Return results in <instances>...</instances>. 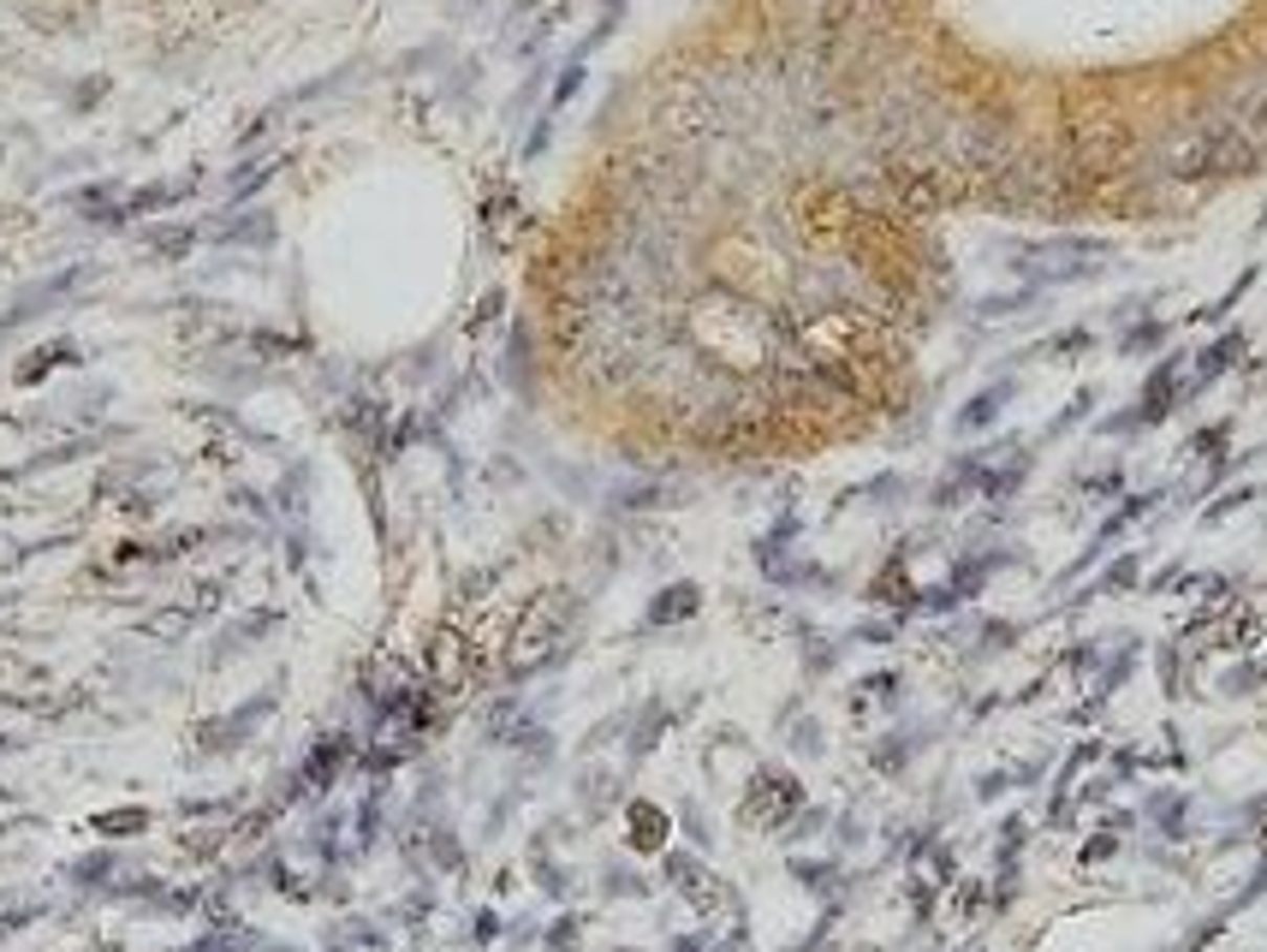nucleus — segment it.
<instances>
[{
	"instance_id": "nucleus-4",
	"label": "nucleus",
	"mask_w": 1267,
	"mask_h": 952,
	"mask_svg": "<svg viewBox=\"0 0 1267 952\" xmlns=\"http://www.w3.org/2000/svg\"><path fill=\"white\" fill-rule=\"evenodd\" d=\"M268 702H275V696H257V702L233 709V720H221V727H209V733H202V751H233V744H244V738H250V733L262 727Z\"/></svg>"
},
{
	"instance_id": "nucleus-8",
	"label": "nucleus",
	"mask_w": 1267,
	"mask_h": 952,
	"mask_svg": "<svg viewBox=\"0 0 1267 952\" xmlns=\"http://www.w3.org/2000/svg\"><path fill=\"white\" fill-rule=\"evenodd\" d=\"M631 851H667V816L655 804H631Z\"/></svg>"
},
{
	"instance_id": "nucleus-14",
	"label": "nucleus",
	"mask_w": 1267,
	"mask_h": 952,
	"mask_svg": "<svg viewBox=\"0 0 1267 952\" xmlns=\"http://www.w3.org/2000/svg\"><path fill=\"white\" fill-rule=\"evenodd\" d=\"M673 952H702V940H673Z\"/></svg>"
},
{
	"instance_id": "nucleus-3",
	"label": "nucleus",
	"mask_w": 1267,
	"mask_h": 952,
	"mask_svg": "<svg viewBox=\"0 0 1267 952\" xmlns=\"http://www.w3.org/2000/svg\"><path fill=\"white\" fill-rule=\"evenodd\" d=\"M791 809H804V786L786 769H762L744 792V822L750 827H780L791 822Z\"/></svg>"
},
{
	"instance_id": "nucleus-12",
	"label": "nucleus",
	"mask_w": 1267,
	"mask_h": 952,
	"mask_svg": "<svg viewBox=\"0 0 1267 952\" xmlns=\"http://www.w3.org/2000/svg\"><path fill=\"white\" fill-rule=\"evenodd\" d=\"M548 947H553V952L577 947V916H560V923H553V929H548Z\"/></svg>"
},
{
	"instance_id": "nucleus-13",
	"label": "nucleus",
	"mask_w": 1267,
	"mask_h": 952,
	"mask_svg": "<svg viewBox=\"0 0 1267 952\" xmlns=\"http://www.w3.org/2000/svg\"><path fill=\"white\" fill-rule=\"evenodd\" d=\"M1107 851H1113V840H1107V834H1101V840H1089V845H1084V863H1101Z\"/></svg>"
},
{
	"instance_id": "nucleus-10",
	"label": "nucleus",
	"mask_w": 1267,
	"mask_h": 952,
	"mask_svg": "<svg viewBox=\"0 0 1267 952\" xmlns=\"http://www.w3.org/2000/svg\"><path fill=\"white\" fill-rule=\"evenodd\" d=\"M1155 822L1166 827V834H1184V798H1155Z\"/></svg>"
},
{
	"instance_id": "nucleus-6",
	"label": "nucleus",
	"mask_w": 1267,
	"mask_h": 952,
	"mask_svg": "<svg viewBox=\"0 0 1267 952\" xmlns=\"http://www.w3.org/2000/svg\"><path fill=\"white\" fill-rule=\"evenodd\" d=\"M346 762H351V738L346 733L322 738L310 751V762H304V786H333V780L346 774Z\"/></svg>"
},
{
	"instance_id": "nucleus-9",
	"label": "nucleus",
	"mask_w": 1267,
	"mask_h": 952,
	"mask_svg": "<svg viewBox=\"0 0 1267 952\" xmlns=\"http://www.w3.org/2000/svg\"><path fill=\"white\" fill-rule=\"evenodd\" d=\"M911 744H917V738H893V744H881V751H875V769H881V774H899L904 756H911Z\"/></svg>"
},
{
	"instance_id": "nucleus-1",
	"label": "nucleus",
	"mask_w": 1267,
	"mask_h": 952,
	"mask_svg": "<svg viewBox=\"0 0 1267 952\" xmlns=\"http://www.w3.org/2000/svg\"><path fill=\"white\" fill-rule=\"evenodd\" d=\"M571 625H577V602H571L566 589H542L530 607H524V620H518L512 643H506V673L512 678H530L542 673L560 649H566Z\"/></svg>"
},
{
	"instance_id": "nucleus-2",
	"label": "nucleus",
	"mask_w": 1267,
	"mask_h": 952,
	"mask_svg": "<svg viewBox=\"0 0 1267 952\" xmlns=\"http://www.w3.org/2000/svg\"><path fill=\"white\" fill-rule=\"evenodd\" d=\"M667 887L691 905V911H733V887L708 869L702 858H691V851H667Z\"/></svg>"
},
{
	"instance_id": "nucleus-7",
	"label": "nucleus",
	"mask_w": 1267,
	"mask_h": 952,
	"mask_svg": "<svg viewBox=\"0 0 1267 952\" xmlns=\"http://www.w3.org/2000/svg\"><path fill=\"white\" fill-rule=\"evenodd\" d=\"M697 607H702L697 584H673V589H661V596L649 602V625H679V620H691Z\"/></svg>"
},
{
	"instance_id": "nucleus-5",
	"label": "nucleus",
	"mask_w": 1267,
	"mask_h": 952,
	"mask_svg": "<svg viewBox=\"0 0 1267 952\" xmlns=\"http://www.w3.org/2000/svg\"><path fill=\"white\" fill-rule=\"evenodd\" d=\"M429 667H435L441 685H459V678L471 673V649H464L459 625H441V631H435V643H429Z\"/></svg>"
},
{
	"instance_id": "nucleus-11",
	"label": "nucleus",
	"mask_w": 1267,
	"mask_h": 952,
	"mask_svg": "<svg viewBox=\"0 0 1267 952\" xmlns=\"http://www.w3.org/2000/svg\"><path fill=\"white\" fill-rule=\"evenodd\" d=\"M1131 584H1137V560L1124 554V560H1113V571L1101 578V589H1131Z\"/></svg>"
}]
</instances>
